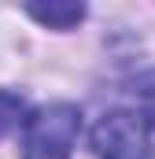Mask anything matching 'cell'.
<instances>
[{
  "label": "cell",
  "mask_w": 155,
  "mask_h": 159,
  "mask_svg": "<svg viewBox=\"0 0 155 159\" xmlns=\"http://www.w3.org/2000/svg\"><path fill=\"white\" fill-rule=\"evenodd\" d=\"M81 137V111L74 104H48L22 119V159H70Z\"/></svg>",
  "instance_id": "6da1fadb"
},
{
  "label": "cell",
  "mask_w": 155,
  "mask_h": 159,
  "mask_svg": "<svg viewBox=\"0 0 155 159\" xmlns=\"http://www.w3.org/2000/svg\"><path fill=\"white\" fill-rule=\"evenodd\" d=\"M30 19H37L48 30H74L85 19V4H30L26 7Z\"/></svg>",
  "instance_id": "3957f363"
},
{
  "label": "cell",
  "mask_w": 155,
  "mask_h": 159,
  "mask_svg": "<svg viewBox=\"0 0 155 159\" xmlns=\"http://www.w3.org/2000/svg\"><path fill=\"white\" fill-rule=\"evenodd\" d=\"M129 93L137 100V115L155 129V70H144L129 81Z\"/></svg>",
  "instance_id": "277c9868"
},
{
  "label": "cell",
  "mask_w": 155,
  "mask_h": 159,
  "mask_svg": "<svg viewBox=\"0 0 155 159\" xmlns=\"http://www.w3.org/2000/svg\"><path fill=\"white\" fill-rule=\"evenodd\" d=\"M92 152L100 159H155L152 126L129 107L107 111L89 133Z\"/></svg>",
  "instance_id": "7a4b0ae2"
},
{
  "label": "cell",
  "mask_w": 155,
  "mask_h": 159,
  "mask_svg": "<svg viewBox=\"0 0 155 159\" xmlns=\"http://www.w3.org/2000/svg\"><path fill=\"white\" fill-rule=\"evenodd\" d=\"M22 119H26V100L19 93H11V89H0V137L7 129L22 126Z\"/></svg>",
  "instance_id": "5b68a950"
}]
</instances>
